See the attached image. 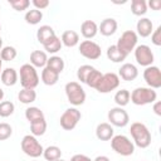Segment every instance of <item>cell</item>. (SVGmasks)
<instances>
[{
    "label": "cell",
    "instance_id": "obj_45",
    "mask_svg": "<svg viewBox=\"0 0 161 161\" xmlns=\"http://www.w3.org/2000/svg\"><path fill=\"white\" fill-rule=\"evenodd\" d=\"M93 161H111V160H109L107 156H104V155H101V156H97V157H96Z\"/></svg>",
    "mask_w": 161,
    "mask_h": 161
},
{
    "label": "cell",
    "instance_id": "obj_4",
    "mask_svg": "<svg viewBox=\"0 0 161 161\" xmlns=\"http://www.w3.org/2000/svg\"><path fill=\"white\" fill-rule=\"evenodd\" d=\"M111 147L112 150L121 155V156H131L135 152V145L133 142L125 135H116L111 138Z\"/></svg>",
    "mask_w": 161,
    "mask_h": 161
},
{
    "label": "cell",
    "instance_id": "obj_43",
    "mask_svg": "<svg viewBox=\"0 0 161 161\" xmlns=\"http://www.w3.org/2000/svg\"><path fill=\"white\" fill-rule=\"evenodd\" d=\"M147 6H150L152 10H160L161 9V1L160 0H150L147 3Z\"/></svg>",
    "mask_w": 161,
    "mask_h": 161
},
{
    "label": "cell",
    "instance_id": "obj_35",
    "mask_svg": "<svg viewBox=\"0 0 161 161\" xmlns=\"http://www.w3.org/2000/svg\"><path fill=\"white\" fill-rule=\"evenodd\" d=\"M102 75H103V73H101L98 69L93 68V69H92V72L89 73V75L87 77L86 84H87L88 87H91V88H94V89H96V87L98 86V83H99V80H101V78H102Z\"/></svg>",
    "mask_w": 161,
    "mask_h": 161
},
{
    "label": "cell",
    "instance_id": "obj_19",
    "mask_svg": "<svg viewBox=\"0 0 161 161\" xmlns=\"http://www.w3.org/2000/svg\"><path fill=\"white\" fill-rule=\"evenodd\" d=\"M18 78H19V74L14 68H5V69H3V72L0 74L1 83L6 87L15 86L18 83Z\"/></svg>",
    "mask_w": 161,
    "mask_h": 161
},
{
    "label": "cell",
    "instance_id": "obj_6",
    "mask_svg": "<svg viewBox=\"0 0 161 161\" xmlns=\"http://www.w3.org/2000/svg\"><path fill=\"white\" fill-rule=\"evenodd\" d=\"M20 146H21V151L31 158H38L39 156L43 155V151H44L42 143L33 135H25L21 140Z\"/></svg>",
    "mask_w": 161,
    "mask_h": 161
},
{
    "label": "cell",
    "instance_id": "obj_31",
    "mask_svg": "<svg viewBox=\"0 0 161 161\" xmlns=\"http://www.w3.org/2000/svg\"><path fill=\"white\" fill-rule=\"evenodd\" d=\"M25 118L29 121V123L34 122V121H38V119H42V118H45L44 117V113L43 111L39 108V107H28L25 109Z\"/></svg>",
    "mask_w": 161,
    "mask_h": 161
},
{
    "label": "cell",
    "instance_id": "obj_39",
    "mask_svg": "<svg viewBox=\"0 0 161 161\" xmlns=\"http://www.w3.org/2000/svg\"><path fill=\"white\" fill-rule=\"evenodd\" d=\"M11 135H13V127L6 122H1L0 123V141H5L10 138Z\"/></svg>",
    "mask_w": 161,
    "mask_h": 161
},
{
    "label": "cell",
    "instance_id": "obj_42",
    "mask_svg": "<svg viewBox=\"0 0 161 161\" xmlns=\"http://www.w3.org/2000/svg\"><path fill=\"white\" fill-rule=\"evenodd\" d=\"M70 161H93V160H91V157H88L87 155L77 153V155H73L70 157Z\"/></svg>",
    "mask_w": 161,
    "mask_h": 161
},
{
    "label": "cell",
    "instance_id": "obj_22",
    "mask_svg": "<svg viewBox=\"0 0 161 161\" xmlns=\"http://www.w3.org/2000/svg\"><path fill=\"white\" fill-rule=\"evenodd\" d=\"M60 42H62V45H65L68 48H73V47L78 45V43H79V34L74 30H65L62 34Z\"/></svg>",
    "mask_w": 161,
    "mask_h": 161
},
{
    "label": "cell",
    "instance_id": "obj_21",
    "mask_svg": "<svg viewBox=\"0 0 161 161\" xmlns=\"http://www.w3.org/2000/svg\"><path fill=\"white\" fill-rule=\"evenodd\" d=\"M55 36V31L50 25H42L38 30H36V39L40 44H45L47 42H49L50 39H53Z\"/></svg>",
    "mask_w": 161,
    "mask_h": 161
},
{
    "label": "cell",
    "instance_id": "obj_28",
    "mask_svg": "<svg viewBox=\"0 0 161 161\" xmlns=\"http://www.w3.org/2000/svg\"><path fill=\"white\" fill-rule=\"evenodd\" d=\"M131 13L136 16H142L147 13V3L145 0H132L131 1Z\"/></svg>",
    "mask_w": 161,
    "mask_h": 161
},
{
    "label": "cell",
    "instance_id": "obj_14",
    "mask_svg": "<svg viewBox=\"0 0 161 161\" xmlns=\"http://www.w3.org/2000/svg\"><path fill=\"white\" fill-rule=\"evenodd\" d=\"M138 75V69L135 64L132 63H125L121 65V68L118 69V77L126 82H131L135 80Z\"/></svg>",
    "mask_w": 161,
    "mask_h": 161
},
{
    "label": "cell",
    "instance_id": "obj_13",
    "mask_svg": "<svg viewBox=\"0 0 161 161\" xmlns=\"http://www.w3.org/2000/svg\"><path fill=\"white\" fill-rule=\"evenodd\" d=\"M143 79L146 84L152 89H158L161 87V70L156 65L146 67L143 70Z\"/></svg>",
    "mask_w": 161,
    "mask_h": 161
},
{
    "label": "cell",
    "instance_id": "obj_8",
    "mask_svg": "<svg viewBox=\"0 0 161 161\" xmlns=\"http://www.w3.org/2000/svg\"><path fill=\"white\" fill-rule=\"evenodd\" d=\"M80 118H82L80 111H78L75 107H70V108H67L62 113V116L59 118V123H60V127L63 130L72 131L73 128H75V126L78 125Z\"/></svg>",
    "mask_w": 161,
    "mask_h": 161
},
{
    "label": "cell",
    "instance_id": "obj_25",
    "mask_svg": "<svg viewBox=\"0 0 161 161\" xmlns=\"http://www.w3.org/2000/svg\"><path fill=\"white\" fill-rule=\"evenodd\" d=\"M47 67L54 72H57L58 74H60L63 70H64V60L62 57L59 55H52L50 58H48V62H47Z\"/></svg>",
    "mask_w": 161,
    "mask_h": 161
},
{
    "label": "cell",
    "instance_id": "obj_16",
    "mask_svg": "<svg viewBox=\"0 0 161 161\" xmlns=\"http://www.w3.org/2000/svg\"><path fill=\"white\" fill-rule=\"evenodd\" d=\"M96 136L101 141H109L114 136V130L113 126L109 125L108 122H102L98 123L96 127Z\"/></svg>",
    "mask_w": 161,
    "mask_h": 161
},
{
    "label": "cell",
    "instance_id": "obj_44",
    "mask_svg": "<svg viewBox=\"0 0 161 161\" xmlns=\"http://www.w3.org/2000/svg\"><path fill=\"white\" fill-rule=\"evenodd\" d=\"M152 109H153L155 114H157V116H161V102H160V101H156V102H153V107H152Z\"/></svg>",
    "mask_w": 161,
    "mask_h": 161
},
{
    "label": "cell",
    "instance_id": "obj_23",
    "mask_svg": "<svg viewBox=\"0 0 161 161\" xmlns=\"http://www.w3.org/2000/svg\"><path fill=\"white\" fill-rule=\"evenodd\" d=\"M42 82L45 86H54L57 84V82L59 80V74L52 69H49L48 67H44L42 70Z\"/></svg>",
    "mask_w": 161,
    "mask_h": 161
},
{
    "label": "cell",
    "instance_id": "obj_49",
    "mask_svg": "<svg viewBox=\"0 0 161 161\" xmlns=\"http://www.w3.org/2000/svg\"><path fill=\"white\" fill-rule=\"evenodd\" d=\"M55 161H65V160H62V158H58V160H55Z\"/></svg>",
    "mask_w": 161,
    "mask_h": 161
},
{
    "label": "cell",
    "instance_id": "obj_12",
    "mask_svg": "<svg viewBox=\"0 0 161 161\" xmlns=\"http://www.w3.org/2000/svg\"><path fill=\"white\" fill-rule=\"evenodd\" d=\"M133 52H135V59L140 65H142V67L152 65V63L155 60V55L148 45H146V44L137 45Z\"/></svg>",
    "mask_w": 161,
    "mask_h": 161
},
{
    "label": "cell",
    "instance_id": "obj_51",
    "mask_svg": "<svg viewBox=\"0 0 161 161\" xmlns=\"http://www.w3.org/2000/svg\"><path fill=\"white\" fill-rule=\"evenodd\" d=\"M33 161H38V160H33Z\"/></svg>",
    "mask_w": 161,
    "mask_h": 161
},
{
    "label": "cell",
    "instance_id": "obj_52",
    "mask_svg": "<svg viewBox=\"0 0 161 161\" xmlns=\"http://www.w3.org/2000/svg\"><path fill=\"white\" fill-rule=\"evenodd\" d=\"M0 10H1V6H0Z\"/></svg>",
    "mask_w": 161,
    "mask_h": 161
},
{
    "label": "cell",
    "instance_id": "obj_48",
    "mask_svg": "<svg viewBox=\"0 0 161 161\" xmlns=\"http://www.w3.org/2000/svg\"><path fill=\"white\" fill-rule=\"evenodd\" d=\"M1 49H3V39L0 36V52H1Z\"/></svg>",
    "mask_w": 161,
    "mask_h": 161
},
{
    "label": "cell",
    "instance_id": "obj_20",
    "mask_svg": "<svg viewBox=\"0 0 161 161\" xmlns=\"http://www.w3.org/2000/svg\"><path fill=\"white\" fill-rule=\"evenodd\" d=\"M48 55L43 50H33L30 53V64L34 68H44L47 67Z\"/></svg>",
    "mask_w": 161,
    "mask_h": 161
},
{
    "label": "cell",
    "instance_id": "obj_30",
    "mask_svg": "<svg viewBox=\"0 0 161 161\" xmlns=\"http://www.w3.org/2000/svg\"><path fill=\"white\" fill-rule=\"evenodd\" d=\"M43 156H44V158H45L47 161H55V160L60 158V156H62V150H60L58 146L52 145V146H48L47 148H44Z\"/></svg>",
    "mask_w": 161,
    "mask_h": 161
},
{
    "label": "cell",
    "instance_id": "obj_17",
    "mask_svg": "<svg viewBox=\"0 0 161 161\" xmlns=\"http://www.w3.org/2000/svg\"><path fill=\"white\" fill-rule=\"evenodd\" d=\"M136 34L141 38H147L153 31V24L148 18H141L136 24Z\"/></svg>",
    "mask_w": 161,
    "mask_h": 161
},
{
    "label": "cell",
    "instance_id": "obj_41",
    "mask_svg": "<svg viewBox=\"0 0 161 161\" xmlns=\"http://www.w3.org/2000/svg\"><path fill=\"white\" fill-rule=\"evenodd\" d=\"M31 4L34 5V9H38L40 11L49 6V1L48 0H33Z\"/></svg>",
    "mask_w": 161,
    "mask_h": 161
},
{
    "label": "cell",
    "instance_id": "obj_1",
    "mask_svg": "<svg viewBox=\"0 0 161 161\" xmlns=\"http://www.w3.org/2000/svg\"><path fill=\"white\" fill-rule=\"evenodd\" d=\"M130 133L133 138V145L140 148H146L151 145V132L142 122H133L130 127Z\"/></svg>",
    "mask_w": 161,
    "mask_h": 161
},
{
    "label": "cell",
    "instance_id": "obj_26",
    "mask_svg": "<svg viewBox=\"0 0 161 161\" xmlns=\"http://www.w3.org/2000/svg\"><path fill=\"white\" fill-rule=\"evenodd\" d=\"M18 99L23 103V104H30L36 99V92L34 89H28V88H23L19 93H18Z\"/></svg>",
    "mask_w": 161,
    "mask_h": 161
},
{
    "label": "cell",
    "instance_id": "obj_24",
    "mask_svg": "<svg viewBox=\"0 0 161 161\" xmlns=\"http://www.w3.org/2000/svg\"><path fill=\"white\" fill-rule=\"evenodd\" d=\"M107 58H108L111 62H113V63H121V62H123V60L127 58V55H126L125 53H122V52L117 48L116 44H113V45H109V47L107 48Z\"/></svg>",
    "mask_w": 161,
    "mask_h": 161
},
{
    "label": "cell",
    "instance_id": "obj_7",
    "mask_svg": "<svg viewBox=\"0 0 161 161\" xmlns=\"http://www.w3.org/2000/svg\"><path fill=\"white\" fill-rule=\"evenodd\" d=\"M137 42H138V36L136 34V31L133 30H126L121 34V36L117 40V48L125 53L126 55H128L131 52L135 50V48L137 47Z\"/></svg>",
    "mask_w": 161,
    "mask_h": 161
},
{
    "label": "cell",
    "instance_id": "obj_27",
    "mask_svg": "<svg viewBox=\"0 0 161 161\" xmlns=\"http://www.w3.org/2000/svg\"><path fill=\"white\" fill-rule=\"evenodd\" d=\"M47 131V121L45 118H42V119H38V121H34L30 123V132L33 136L38 137V136H43Z\"/></svg>",
    "mask_w": 161,
    "mask_h": 161
},
{
    "label": "cell",
    "instance_id": "obj_40",
    "mask_svg": "<svg viewBox=\"0 0 161 161\" xmlns=\"http://www.w3.org/2000/svg\"><path fill=\"white\" fill-rule=\"evenodd\" d=\"M151 42L156 47H160L161 45V26H157L152 31V34H151Z\"/></svg>",
    "mask_w": 161,
    "mask_h": 161
},
{
    "label": "cell",
    "instance_id": "obj_5",
    "mask_svg": "<svg viewBox=\"0 0 161 161\" xmlns=\"http://www.w3.org/2000/svg\"><path fill=\"white\" fill-rule=\"evenodd\" d=\"M67 99L74 107L82 106L86 102V92L78 82H68L64 87Z\"/></svg>",
    "mask_w": 161,
    "mask_h": 161
},
{
    "label": "cell",
    "instance_id": "obj_47",
    "mask_svg": "<svg viewBox=\"0 0 161 161\" xmlns=\"http://www.w3.org/2000/svg\"><path fill=\"white\" fill-rule=\"evenodd\" d=\"M1 72H3V60L0 58V74H1Z\"/></svg>",
    "mask_w": 161,
    "mask_h": 161
},
{
    "label": "cell",
    "instance_id": "obj_11",
    "mask_svg": "<svg viewBox=\"0 0 161 161\" xmlns=\"http://www.w3.org/2000/svg\"><path fill=\"white\" fill-rule=\"evenodd\" d=\"M108 121L109 125L114 127H126L130 122V116L122 107H113L108 111Z\"/></svg>",
    "mask_w": 161,
    "mask_h": 161
},
{
    "label": "cell",
    "instance_id": "obj_18",
    "mask_svg": "<svg viewBox=\"0 0 161 161\" xmlns=\"http://www.w3.org/2000/svg\"><path fill=\"white\" fill-rule=\"evenodd\" d=\"M98 33V25L93 20H84L80 25V34L86 40L94 38Z\"/></svg>",
    "mask_w": 161,
    "mask_h": 161
},
{
    "label": "cell",
    "instance_id": "obj_37",
    "mask_svg": "<svg viewBox=\"0 0 161 161\" xmlns=\"http://www.w3.org/2000/svg\"><path fill=\"white\" fill-rule=\"evenodd\" d=\"M93 68H94V67H92V65H89V64H83V65H80V67L77 69V78H78V80H80V83H86L87 77L89 75V73L92 72Z\"/></svg>",
    "mask_w": 161,
    "mask_h": 161
},
{
    "label": "cell",
    "instance_id": "obj_38",
    "mask_svg": "<svg viewBox=\"0 0 161 161\" xmlns=\"http://www.w3.org/2000/svg\"><path fill=\"white\" fill-rule=\"evenodd\" d=\"M8 3L10 4V6L16 10V11H24L28 10L30 6V1L29 0H8Z\"/></svg>",
    "mask_w": 161,
    "mask_h": 161
},
{
    "label": "cell",
    "instance_id": "obj_33",
    "mask_svg": "<svg viewBox=\"0 0 161 161\" xmlns=\"http://www.w3.org/2000/svg\"><path fill=\"white\" fill-rule=\"evenodd\" d=\"M44 49H45V53H50V54H55L58 53L60 49H62V42H60V38H58L57 35L50 39L49 42H47L44 45Z\"/></svg>",
    "mask_w": 161,
    "mask_h": 161
},
{
    "label": "cell",
    "instance_id": "obj_50",
    "mask_svg": "<svg viewBox=\"0 0 161 161\" xmlns=\"http://www.w3.org/2000/svg\"><path fill=\"white\" fill-rule=\"evenodd\" d=\"M0 31H1V24H0Z\"/></svg>",
    "mask_w": 161,
    "mask_h": 161
},
{
    "label": "cell",
    "instance_id": "obj_34",
    "mask_svg": "<svg viewBox=\"0 0 161 161\" xmlns=\"http://www.w3.org/2000/svg\"><path fill=\"white\" fill-rule=\"evenodd\" d=\"M18 55V52L14 47L11 45H6V47H3L1 52H0V58L1 60H5V62H11L16 58Z\"/></svg>",
    "mask_w": 161,
    "mask_h": 161
},
{
    "label": "cell",
    "instance_id": "obj_32",
    "mask_svg": "<svg viewBox=\"0 0 161 161\" xmlns=\"http://www.w3.org/2000/svg\"><path fill=\"white\" fill-rule=\"evenodd\" d=\"M113 99H114L117 107H122L123 108L125 106H127L130 103V91H127V89L117 91L114 97H113Z\"/></svg>",
    "mask_w": 161,
    "mask_h": 161
},
{
    "label": "cell",
    "instance_id": "obj_46",
    "mask_svg": "<svg viewBox=\"0 0 161 161\" xmlns=\"http://www.w3.org/2000/svg\"><path fill=\"white\" fill-rule=\"evenodd\" d=\"M4 96H5V94H4V91H3V88H0V102L3 101V98H4Z\"/></svg>",
    "mask_w": 161,
    "mask_h": 161
},
{
    "label": "cell",
    "instance_id": "obj_2",
    "mask_svg": "<svg viewBox=\"0 0 161 161\" xmlns=\"http://www.w3.org/2000/svg\"><path fill=\"white\" fill-rule=\"evenodd\" d=\"M157 93L150 87H137L130 93V101L136 106H145L156 102Z\"/></svg>",
    "mask_w": 161,
    "mask_h": 161
},
{
    "label": "cell",
    "instance_id": "obj_15",
    "mask_svg": "<svg viewBox=\"0 0 161 161\" xmlns=\"http://www.w3.org/2000/svg\"><path fill=\"white\" fill-rule=\"evenodd\" d=\"M118 24L117 20L113 18H106L101 21V24L98 25V31L103 35V36H111L117 31Z\"/></svg>",
    "mask_w": 161,
    "mask_h": 161
},
{
    "label": "cell",
    "instance_id": "obj_9",
    "mask_svg": "<svg viewBox=\"0 0 161 161\" xmlns=\"http://www.w3.org/2000/svg\"><path fill=\"white\" fill-rule=\"evenodd\" d=\"M119 77L118 74L109 72V73H104L98 83V86L96 87V91L99 93H109L114 89L118 88L119 86Z\"/></svg>",
    "mask_w": 161,
    "mask_h": 161
},
{
    "label": "cell",
    "instance_id": "obj_36",
    "mask_svg": "<svg viewBox=\"0 0 161 161\" xmlns=\"http://www.w3.org/2000/svg\"><path fill=\"white\" fill-rule=\"evenodd\" d=\"M15 111V106L13 102L10 101H1L0 102V117L6 118L9 116H11Z\"/></svg>",
    "mask_w": 161,
    "mask_h": 161
},
{
    "label": "cell",
    "instance_id": "obj_29",
    "mask_svg": "<svg viewBox=\"0 0 161 161\" xmlns=\"http://www.w3.org/2000/svg\"><path fill=\"white\" fill-rule=\"evenodd\" d=\"M24 19H25V21H26L28 24H30V25H36V24H39L40 20L43 19V13H42L40 10H38V9H30V10H28V11L25 13Z\"/></svg>",
    "mask_w": 161,
    "mask_h": 161
},
{
    "label": "cell",
    "instance_id": "obj_10",
    "mask_svg": "<svg viewBox=\"0 0 161 161\" xmlns=\"http://www.w3.org/2000/svg\"><path fill=\"white\" fill-rule=\"evenodd\" d=\"M78 49H79V53H80L82 57H84L87 59H91V60H97L102 54L101 45L97 44L93 40H83L79 44Z\"/></svg>",
    "mask_w": 161,
    "mask_h": 161
},
{
    "label": "cell",
    "instance_id": "obj_3",
    "mask_svg": "<svg viewBox=\"0 0 161 161\" xmlns=\"http://www.w3.org/2000/svg\"><path fill=\"white\" fill-rule=\"evenodd\" d=\"M20 84L23 88L28 89H35L39 84V74L36 72V68H34L30 63L23 64L20 67Z\"/></svg>",
    "mask_w": 161,
    "mask_h": 161
}]
</instances>
